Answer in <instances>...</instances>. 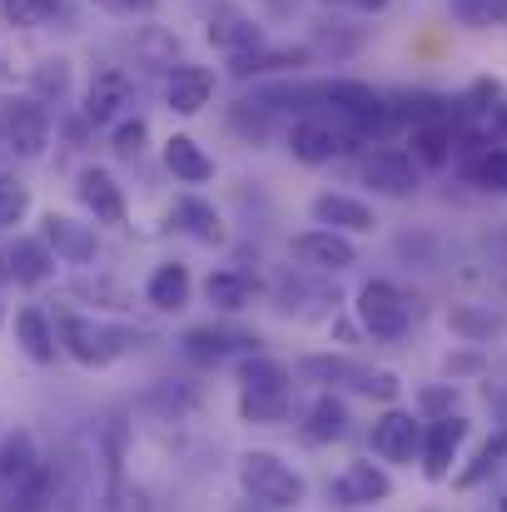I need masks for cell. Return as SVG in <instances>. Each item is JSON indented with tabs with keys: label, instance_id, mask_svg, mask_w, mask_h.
<instances>
[{
	"label": "cell",
	"instance_id": "cell-1",
	"mask_svg": "<svg viewBox=\"0 0 507 512\" xmlns=\"http://www.w3.org/2000/svg\"><path fill=\"white\" fill-rule=\"evenodd\" d=\"M145 343H155L150 329L95 324V319H80V314H65V319H60V348H65L70 358H80L85 368H105V363H115L120 353L145 348Z\"/></svg>",
	"mask_w": 507,
	"mask_h": 512
},
{
	"label": "cell",
	"instance_id": "cell-2",
	"mask_svg": "<svg viewBox=\"0 0 507 512\" xmlns=\"http://www.w3.org/2000/svg\"><path fill=\"white\" fill-rule=\"evenodd\" d=\"M294 408V393H289V368L279 358H244L239 368V413L249 423H284Z\"/></svg>",
	"mask_w": 507,
	"mask_h": 512
},
{
	"label": "cell",
	"instance_id": "cell-3",
	"mask_svg": "<svg viewBox=\"0 0 507 512\" xmlns=\"http://www.w3.org/2000/svg\"><path fill=\"white\" fill-rule=\"evenodd\" d=\"M239 483H244V493L259 508H274V512L304 508V498H309V483L279 453H264V448H254V453L239 458Z\"/></svg>",
	"mask_w": 507,
	"mask_h": 512
},
{
	"label": "cell",
	"instance_id": "cell-4",
	"mask_svg": "<svg viewBox=\"0 0 507 512\" xmlns=\"http://www.w3.org/2000/svg\"><path fill=\"white\" fill-rule=\"evenodd\" d=\"M324 90V105L334 110L338 120L358 135V140H368V135H383L398 115H393V105L373 90V85H363V80H324L319 85Z\"/></svg>",
	"mask_w": 507,
	"mask_h": 512
},
{
	"label": "cell",
	"instance_id": "cell-5",
	"mask_svg": "<svg viewBox=\"0 0 507 512\" xmlns=\"http://www.w3.org/2000/svg\"><path fill=\"white\" fill-rule=\"evenodd\" d=\"M348 150H358V135L338 120L334 110H309L289 130V155L304 160V165H329V160L348 155Z\"/></svg>",
	"mask_w": 507,
	"mask_h": 512
},
{
	"label": "cell",
	"instance_id": "cell-6",
	"mask_svg": "<svg viewBox=\"0 0 507 512\" xmlns=\"http://www.w3.org/2000/svg\"><path fill=\"white\" fill-rule=\"evenodd\" d=\"M0 145L35 160L50 145V110L40 95H5L0 100Z\"/></svg>",
	"mask_w": 507,
	"mask_h": 512
},
{
	"label": "cell",
	"instance_id": "cell-7",
	"mask_svg": "<svg viewBox=\"0 0 507 512\" xmlns=\"http://www.w3.org/2000/svg\"><path fill=\"white\" fill-rule=\"evenodd\" d=\"M358 324H363V334H373V339L383 343H398L408 334V299H403V289L398 284H388V279H368L363 289H358Z\"/></svg>",
	"mask_w": 507,
	"mask_h": 512
},
{
	"label": "cell",
	"instance_id": "cell-8",
	"mask_svg": "<svg viewBox=\"0 0 507 512\" xmlns=\"http://www.w3.org/2000/svg\"><path fill=\"white\" fill-rule=\"evenodd\" d=\"M294 259L304 264V269H319V274H338V269H353L358 264V244H353V234H338V229H304V234H294Z\"/></svg>",
	"mask_w": 507,
	"mask_h": 512
},
{
	"label": "cell",
	"instance_id": "cell-9",
	"mask_svg": "<svg viewBox=\"0 0 507 512\" xmlns=\"http://www.w3.org/2000/svg\"><path fill=\"white\" fill-rule=\"evenodd\" d=\"M463 438H468V418H463V413L428 418V428H423V453H418V458H423V478L443 483V478L453 473V458H458Z\"/></svg>",
	"mask_w": 507,
	"mask_h": 512
},
{
	"label": "cell",
	"instance_id": "cell-10",
	"mask_svg": "<svg viewBox=\"0 0 507 512\" xmlns=\"http://www.w3.org/2000/svg\"><path fill=\"white\" fill-rule=\"evenodd\" d=\"M40 239L55 249V259H60V264H80V269H90V264H95V254H100L95 229H90V224H80V219H70V214H55V209L40 219Z\"/></svg>",
	"mask_w": 507,
	"mask_h": 512
},
{
	"label": "cell",
	"instance_id": "cell-11",
	"mask_svg": "<svg viewBox=\"0 0 507 512\" xmlns=\"http://www.w3.org/2000/svg\"><path fill=\"white\" fill-rule=\"evenodd\" d=\"M368 443H373V453H378L383 463H413V458L423 453V428H418V418H413V413L388 408V413L373 423Z\"/></svg>",
	"mask_w": 507,
	"mask_h": 512
},
{
	"label": "cell",
	"instance_id": "cell-12",
	"mask_svg": "<svg viewBox=\"0 0 507 512\" xmlns=\"http://www.w3.org/2000/svg\"><path fill=\"white\" fill-rule=\"evenodd\" d=\"M363 184L373 194H388V199H403L418 189V160L408 150H373L363 160Z\"/></svg>",
	"mask_w": 507,
	"mask_h": 512
},
{
	"label": "cell",
	"instance_id": "cell-13",
	"mask_svg": "<svg viewBox=\"0 0 507 512\" xmlns=\"http://www.w3.org/2000/svg\"><path fill=\"white\" fill-rule=\"evenodd\" d=\"M75 194H80V204L95 214V224H125L130 219V204H125V189L115 184V174L110 170H80V179H75Z\"/></svg>",
	"mask_w": 507,
	"mask_h": 512
},
{
	"label": "cell",
	"instance_id": "cell-14",
	"mask_svg": "<svg viewBox=\"0 0 507 512\" xmlns=\"http://www.w3.org/2000/svg\"><path fill=\"white\" fill-rule=\"evenodd\" d=\"M130 100H135L130 75L125 70H100L90 80V90H85V120L90 125H115V120H125Z\"/></svg>",
	"mask_w": 507,
	"mask_h": 512
},
{
	"label": "cell",
	"instance_id": "cell-15",
	"mask_svg": "<svg viewBox=\"0 0 507 512\" xmlns=\"http://www.w3.org/2000/svg\"><path fill=\"white\" fill-rule=\"evenodd\" d=\"M309 214H314V224L338 229V234H373V229H378V214H373L363 199L338 194V189H329V194H314Z\"/></svg>",
	"mask_w": 507,
	"mask_h": 512
},
{
	"label": "cell",
	"instance_id": "cell-16",
	"mask_svg": "<svg viewBox=\"0 0 507 512\" xmlns=\"http://www.w3.org/2000/svg\"><path fill=\"white\" fill-rule=\"evenodd\" d=\"M309 60H314L309 45H254V50H244V55H229V70H234L239 80H249V75H294V70H304Z\"/></svg>",
	"mask_w": 507,
	"mask_h": 512
},
{
	"label": "cell",
	"instance_id": "cell-17",
	"mask_svg": "<svg viewBox=\"0 0 507 512\" xmlns=\"http://www.w3.org/2000/svg\"><path fill=\"white\" fill-rule=\"evenodd\" d=\"M334 498L343 508H368V503H383V498H393V478L378 468V463H348L343 473L334 478Z\"/></svg>",
	"mask_w": 507,
	"mask_h": 512
},
{
	"label": "cell",
	"instance_id": "cell-18",
	"mask_svg": "<svg viewBox=\"0 0 507 512\" xmlns=\"http://www.w3.org/2000/svg\"><path fill=\"white\" fill-rule=\"evenodd\" d=\"M60 503V512H80V503H90V463L80 448H65L50 463V508Z\"/></svg>",
	"mask_w": 507,
	"mask_h": 512
},
{
	"label": "cell",
	"instance_id": "cell-19",
	"mask_svg": "<svg viewBox=\"0 0 507 512\" xmlns=\"http://www.w3.org/2000/svg\"><path fill=\"white\" fill-rule=\"evenodd\" d=\"M209 95H214V70H204V65H174L169 70L165 100L174 115H199L209 105Z\"/></svg>",
	"mask_w": 507,
	"mask_h": 512
},
{
	"label": "cell",
	"instance_id": "cell-20",
	"mask_svg": "<svg viewBox=\"0 0 507 512\" xmlns=\"http://www.w3.org/2000/svg\"><path fill=\"white\" fill-rule=\"evenodd\" d=\"M408 145H413L408 155L418 160V170H443L458 155V125L453 120H423V125H413Z\"/></svg>",
	"mask_w": 507,
	"mask_h": 512
},
{
	"label": "cell",
	"instance_id": "cell-21",
	"mask_svg": "<svg viewBox=\"0 0 507 512\" xmlns=\"http://www.w3.org/2000/svg\"><path fill=\"white\" fill-rule=\"evenodd\" d=\"M5 264H10V279L25 284V289H40L55 279V249L45 239H15L5 249Z\"/></svg>",
	"mask_w": 507,
	"mask_h": 512
},
{
	"label": "cell",
	"instance_id": "cell-22",
	"mask_svg": "<svg viewBox=\"0 0 507 512\" xmlns=\"http://www.w3.org/2000/svg\"><path fill=\"white\" fill-rule=\"evenodd\" d=\"M184 353L189 358H229L239 348H259V334H244V329H224V324H199L184 334Z\"/></svg>",
	"mask_w": 507,
	"mask_h": 512
},
{
	"label": "cell",
	"instance_id": "cell-23",
	"mask_svg": "<svg viewBox=\"0 0 507 512\" xmlns=\"http://www.w3.org/2000/svg\"><path fill=\"white\" fill-rule=\"evenodd\" d=\"M165 165L179 184H209V179H214V160L204 155V145H199L194 135H169Z\"/></svg>",
	"mask_w": 507,
	"mask_h": 512
},
{
	"label": "cell",
	"instance_id": "cell-24",
	"mask_svg": "<svg viewBox=\"0 0 507 512\" xmlns=\"http://www.w3.org/2000/svg\"><path fill=\"white\" fill-rule=\"evenodd\" d=\"M209 45H219L224 55H244V50L264 45V30L249 15H239V10H219L209 20Z\"/></svg>",
	"mask_w": 507,
	"mask_h": 512
},
{
	"label": "cell",
	"instance_id": "cell-25",
	"mask_svg": "<svg viewBox=\"0 0 507 512\" xmlns=\"http://www.w3.org/2000/svg\"><path fill=\"white\" fill-rule=\"evenodd\" d=\"M174 219L184 224V234L189 239H199V244H224L229 239V229H224V214L209 204V199H194V194H184L179 204H174Z\"/></svg>",
	"mask_w": 507,
	"mask_h": 512
},
{
	"label": "cell",
	"instance_id": "cell-26",
	"mask_svg": "<svg viewBox=\"0 0 507 512\" xmlns=\"http://www.w3.org/2000/svg\"><path fill=\"white\" fill-rule=\"evenodd\" d=\"M189 289H194V279H189L184 264H160V269L150 274V284H145V299H150L160 314H179V309L189 304Z\"/></svg>",
	"mask_w": 507,
	"mask_h": 512
},
{
	"label": "cell",
	"instance_id": "cell-27",
	"mask_svg": "<svg viewBox=\"0 0 507 512\" xmlns=\"http://www.w3.org/2000/svg\"><path fill=\"white\" fill-rule=\"evenodd\" d=\"M15 343H20L25 358H35V363H55V353H60L55 329H50V319H45L40 309H20V314H15Z\"/></svg>",
	"mask_w": 507,
	"mask_h": 512
},
{
	"label": "cell",
	"instance_id": "cell-28",
	"mask_svg": "<svg viewBox=\"0 0 507 512\" xmlns=\"http://www.w3.org/2000/svg\"><path fill=\"white\" fill-rule=\"evenodd\" d=\"M204 299L219 309V314H239L249 299H254V279L239 274V269H214L204 279Z\"/></svg>",
	"mask_w": 507,
	"mask_h": 512
},
{
	"label": "cell",
	"instance_id": "cell-29",
	"mask_svg": "<svg viewBox=\"0 0 507 512\" xmlns=\"http://www.w3.org/2000/svg\"><path fill=\"white\" fill-rule=\"evenodd\" d=\"M40 468V458H35V438L30 433H5L0 438V483H25L30 473Z\"/></svg>",
	"mask_w": 507,
	"mask_h": 512
},
{
	"label": "cell",
	"instance_id": "cell-30",
	"mask_svg": "<svg viewBox=\"0 0 507 512\" xmlns=\"http://www.w3.org/2000/svg\"><path fill=\"white\" fill-rule=\"evenodd\" d=\"M448 329L463 343H488L503 329V319H498L493 309H483V304H453V309H448Z\"/></svg>",
	"mask_w": 507,
	"mask_h": 512
},
{
	"label": "cell",
	"instance_id": "cell-31",
	"mask_svg": "<svg viewBox=\"0 0 507 512\" xmlns=\"http://www.w3.org/2000/svg\"><path fill=\"white\" fill-rule=\"evenodd\" d=\"M463 174H468V184H478L488 194H507V150H493V145L473 150L463 160Z\"/></svg>",
	"mask_w": 507,
	"mask_h": 512
},
{
	"label": "cell",
	"instance_id": "cell-32",
	"mask_svg": "<svg viewBox=\"0 0 507 512\" xmlns=\"http://www.w3.org/2000/svg\"><path fill=\"white\" fill-rule=\"evenodd\" d=\"M343 433H348V408L338 403L334 393H319L309 403V438L314 443H338Z\"/></svg>",
	"mask_w": 507,
	"mask_h": 512
},
{
	"label": "cell",
	"instance_id": "cell-33",
	"mask_svg": "<svg viewBox=\"0 0 507 512\" xmlns=\"http://www.w3.org/2000/svg\"><path fill=\"white\" fill-rule=\"evenodd\" d=\"M448 15L463 30H488V25L507 20V0H448Z\"/></svg>",
	"mask_w": 507,
	"mask_h": 512
},
{
	"label": "cell",
	"instance_id": "cell-34",
	"mask_svg": "<svg viewBox=\"0 0 507 512\" xmlns=\"http://www.w3.org/2000/svg\"><path fill=\"white\" fill-rule=\"evenodd\" d=\"M0 15L15 25V30H40L60 15V0H0Z\"/></svg>",
	"mask_w": 507,
	"mask_h": 512
},
{
	"label": "cell",
	"instance_id": "cell-35",
	"mask_svg": "<svg viewBox=\"0 0 507 512\" xmlns=\"http://www.w3.org/2000/svg\"><path fill=\"white\" fill-rule=\"evenodd\" d=\"M30 95H40V100H60L65 90H70V60L65 55H50V60H40L35 70H30Z\"/></svg>",
	"mask_w": 507,
	"mask_h": 512
},
{
	"label": "cell",
	"instance_id": "cell-36",
	"mask_svg": "<svg viewBox=\"0 0 507 512\" xmlns=\"http://www.w3.org/2000/svg\"><path fill=\"white\" fill-rule=\"evenodd\" d=\"M145 145H150V125H145L140 115H125V120H115L110 150H115L120 160H140V155H145Z\"/></svg>",
	"mask_w": 507,
	"mask_h": 512
},
{
	"label": "cell",
	"instance_id": "cell-37",
	"mask_svg": "<svg viewBox=\"0 0 507 512\" xmlns=\"http://www.w3.org/2000/svg\"><path fill=\"white\" fill-rule=\"evenodd\" d=\"M503 458H507V428L498 433V438H488V443L478 448L473 468H463V473H458V483H463V488H478L488 473H498V463H503Z\"/></svg>",
	"mask_w": 507,
	"mask_h": 512
},
{
	"label": "cell",
	"instance_id": "cell-38",
	"mask_svg": "<svg viewBox=\"0 0 507 512\" xmlns=\"http://www.w3.org/2000/svg\"><path fill=\"white\" fill-rule=\"evenodd\" d=\"M25 209H30V189L20 179L0 174V229H15L25 219Z\"/></svg>",
	"mask_w": 507,
	"mask_h": 512
},
{
	"label": "cell",
	"instance_id": "cell-39",
	"mask_svg": "<svg viewBox=\"0 0 507 512\" xmlns=\"http://www.w3.org/2000/svg\"><path fill=\"white\" fill-rule=\"evenodd\" d=\"M304 373L319 378V383H358L363 368L348 363V358H304Z\"/></svg>",
	"mask_w": 507,
	"mask_h": 512
},
{
	"label": "cell",
	"instance_id": "cell-40",
	"mask_svg": "<svg viewBox=\"0 0 507 512\" xmlns=\"http://www.w3.org/2000/svg\"><path fill=\"white\" fill-rule=\"evenodd\" d=\"M418 408H423L428 418L458 413V383H428V388H418Z\"/></svg>",
	"mask_w": 507,
	"mask_h": 512
},
{
	"label": "cell",
	"instance_id": "cell-41",
	"mask_svg": "<svg viewBox=\"0 0 507 512\" xmlns=\"http://www.w3.org/2000/svg\"><path fill=\"white\" fill-rule=\"evenodd\" d=\"M358 393H368V398H378V403H393L398 398V373H388V368H363V378L353 383Z\"/></svg>",
	"mask_w": 507,
	"mask_h": 512
},
{
	"label": "cell",
	"instance_id": "cell-42",
	"mask_svg": "<svg viewBox=\"0 0 507 512\" xmlns=\"http://www.w3.org/2000/svg\"><path fill=\"white\" fill-rule=\"evenodd\" d=\"M75 294H80V299H100L105 309H125V304H130V299H125V289H120V284H110V279H80V284H75Z\"/></svg>",
	"mask_w": 507,
	"mask_h": 512
},
{
	"label": "cell",
	"instance_id": "cell-43",
	"mask_svg": "<svg viewBox=\"0 0 507 512\" xmlns=\"http://www.w3.org/2000/svg\"><path fill=\"white\" fill-rule=\"evenodd\" d=\"M443 368H448V378L458 383V378H468V373H483L488 363H483V353H473V348H468V353H448V363H443Z\"/></svg>",
	"mask_w": 507,
	"mask_h": 512
},
{
	"label": "cell",
	"instance_id": "cell-44",
	"mask_svg": "<svg viewBox=\"0 0 507 512\" xmlns=\"http://www.w3.org/2000/svg\"><path fill=\"white\" fill-rule=\"evenodd\" d=\"M95 5H105V10H120V15H135V10L145 15L155 0H95Z\"/></svg>",
	"mask_w": 507,
	"mask_h": 512
},
{
	"label": "cell",
	"instance_id": "cell-45",
	"mask_svg": "<svg viewBox=\"0 0 507 512\" xmlns=\"http://www.w3.org/2000/svg\"><path fill=\"white\" fill-rule=\"evenodd\" d=\"M488 125H493V135H503V140H507V100H503V95H498V105L488 110Z\"/></svg>",
	"mask_w": 507,
	"mask_h": 512
},
{
	"label": "cell",
	"instance_id": "cell-46",
	"mask_svg": "<svg viewBox=\"0 0 507 512\" xmlns=\"http://www.w3.org/2000/svg\"><path fill=\"white\" fill-rule=\"evenodd\" d=\"M488 403H493L498 413H507V373H503V378H493V383H488Z\"/></svg>",
	"mask_w": 507,
	"mask_h": 512
},
{
	"label": "cell",
	"instance_id": "cell-47",
	"mask_svg": "<svg viewBox=\"0 0 507 512\" xmlns=\"http://www.w3.org/2000/svg\"><path fill=\"white\" fill-rule=\"evenodd\" d=\"M324 5H343V10H388V0H324Z\"/></svg>",
	"mask_w": 507,
	"mask_h": 512
},
{
	"label": "cell",
	"instance_id": "cell-48",
	"mask_svg": "<svg viewBox=\"0 0 507 512\" xmlns=\"http://www.w3.org/2000/svg\"><path fill=\"white\" fill-rule=\"evenodd\" d=\"M493 512H507V498H498V503H493Z\"/></svg>",
	"mask_w": 507,
	"mask_h": 512
},
{
	"label": "cell",
	"instance_id": "cell-49",
	"mask_svg": "<svg viewBox=\"0 0 507 512\" xmlns=\"http://www.w3.org/2000/svg\"><path fill=\"white\" fill-rule=\"evenodd\" d=\"M0 324H5V304H0Z\"/></svg>",
	"mask_w": 507,
	"mask_h": 512
}]
</instances>
